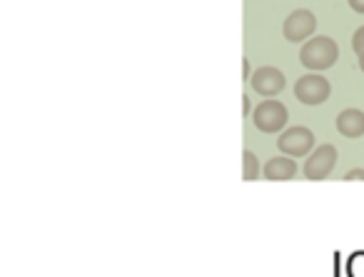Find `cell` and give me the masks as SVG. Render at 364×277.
I'll use <instances>...</instances> for the list:
<instances>
[{"label": "cell", "instance_id": "ba28073f", "mask_svg": "<svg viewBox=\"0 0 364 277\" xmlns=\"http://www.w3.org/2000/svg\"><path fill=\"white\" fill-rule=\"evenodd\" d=\"M299 172L297 160L287 155H277V157H269L262 167V175L264 180H272V182H284V180H294Z\"/></svg>", "mask_w": 364, "mask_h": 277}, {"label": "cell", "instance_id": "6da1fadb", "mask_svg": "<svg viewBox=\"0 0 364 277\" xmlns=\"http://www.w3.org/2000/svg\"><path fill=\"white\" fill-rule=\"evenodd\" d=\"M337 58H339V46L329 36H314L307 43H302V48H299V63L309 73L329 70L337 63Z\"/></svg>", "mask_w": 364, "mask_h": 277}, {"label": "cell", "instance_id": "52a82bcc", "mask_svg": "<svg viewBox=\"0 0 364 277\" xmlns=\"http://www.w3.org/2000/svg\"><path fill=\"white\" fill-rule=\"evenodd\" d=\"M314 31H317V18L312 11H304V8L289 13L282 26V36L289 43H307L309 38H314Z\"/></svg>", "mask_w": 364, "mask_h": 277}, {"label": "cell", "instance_id": "2e32d148", "mask_svg": "<svg viewBox=\"0 0 364 277\" xmlns=\"http://www.w3.org/2000/svg\"><path fill=\"white\" fill-rule=\"evenodd\" d=\"M242 70H245V80H250V78H252V68H250V61H245Z\"/></svg>", "mask_w": 364, "mask_h": 277}, {"label": "cell", "instance_id": "4fadbf2b", "mask_svg": "<svg viewBox=\"0 0 364 277\" xmlns=\"http://www.w3.org/2000/svg\"><path fill=\"white\" fill-rule=\"evenodd\" d=\"M344 180H347V182L364 180V170H362V167H354V170H347V172H344Z\"/></svg>", "mask_w": 364, "mask_h": 277}, {"label": "cell", "instance_id": "e0dca14e", "mask_svg": "<svg viewBox=\"0 0 364 277\" xmlns=\"http://www.w3.org/2000/svg\"><path fill=\"white\" fill-rule=\"evenodd\" d=\"M359 70L364 73V56H359Z\"/></svg>", "mask_w": 364, "mask_h": 277}, {"label": "cell", "instance_id": "9c48e42d", "mask_svg": "<svg viewBox=\"0 0 364 277\" xmlns=\"http://www.w3.org/2000/svg\"><path fill=\"white\" fill-rule=\"evenodd\" d=\"M337 132L349 140H357L364 135V113L359 108H347L337 115Z\"/></svg>", "mask_w": 364, "mask_h": 277}, {"label": "cell", "instance_id": "5b68a950", "mask_svg": "<svg viewBox=\"0 0 364 277\" xmlns=\"http://www.w3.org/2000/svg\"><path fill=\"white\" fill-rule=\"evenodd\" d=\"M337 147L324 142V145H317L307 157H304V165H302V175L307 180H324V177L332 175V170L337 167Z\"/></svg>", "mask_w": 364, "mask_h": 277}, {"label": "cell", "instance_id": "277c9868", "mask_svg": "<svg viewBox=\"0 0 364 277\" xmlns=\"http://www.w3.org/2000/svg\"><path fill=\"white\" fill-rule=\"evenodd\" d=\"M329 95H332V85L322 73H304L294 83V98L302 105H322L329 100Z\"/></svg>", "mask_w": 364, "mask_h": 277}, {"label": "cell", "instance_id": "3957f363", "mask_svg": "<svg viewBox=\"0 0 364 277\" xmlns=\"http://www.w3.org/2000/svg\"><path fill=\"white\" fill-rule=\"evenodd\" d=\"M277 147H279V152L287 157H307L309 152L317 147V140H314V132L309 130V127L292 125L279 132Z\"/></svg>", "mask_w": 364, "mask_h": 277}, {"label": "cell", "instance_id": "9a60e30c", "mask_svg": "<svg viewBox=\"0 0 364 277\" xmlns=\"http://www.w3.org/2000/svg\"><path fill=\"white\" fill-rule=\"evenodd\" d=\"M242 108H245V115H250V113L255 110V108H252V100H250L247 95H245V100H242Z\"/></svg>", "mask_w": 364, "mask_h": 277}, {"label": "cell", "instance_id": "8992f818", "mask_svg": "<svg viewBox=\"0 0 364 277\" xmlns=\"http://www.w3.org/2000/svg\"><path fill=\"white\" fill-rule=\"evenodd\" d=\"M284 85H287V78L274 66L257 68V70L252 73V78H250V88H252L259 98H264V100H267V98H277L279 93L284 90Z\"/></svg>", "mask_w": 364, "mask_h": 277}, {"label": "cell", "instance_id": "8fae6325", "mask_svg": "<svg viewBox=\"0 0 364 277\" xmlns=\"http://www.w3.org/2000/svg\"><path fill=\"white\" fill-rule=\"evenodd\" d=\"M347 277H364V252H354L347 260Z\"/></svg>", "mask_w": 364, "mask_h": 277}, {"label": "cell", "instance_id": "7c38bea8", "mask_svg": "<svg viewBox=\"0 0 364 277\" xmlns=\"http://www.w3.org/2000/svg\"><path fill=\"white\" fill-rule=\"evenodd\" d=\"M352 51L357 53V56H364V26L354 31V36H352Z\"/></svg>", "mask_w": 364, "mask_h": 277}, {"label": "cell", "instance_id": "30bf717a", "mask_svg": "<svg viewBox=\"0 0 364 277\" xmlns=\"http://www.w3.org/2000/svg\"><path fill=\"white\" fill-rule=\"evenodd\" d=\"M262 175V165H259L257 155H255L252 150H245L242 152V177L247 182L257 180V177Z\"/></svg>", "mask_w": 364, "mask_h": 277}, {"label": "cell", "instance_id": "5bb4252c", "mask_svg": "<svg viewBox=\"0 0 364 277\" xmlns=\"http://www.w3.org/2000/svg\"><path fill=\"white\" fill-rule=\"evenodd\" d=\"M349 8L359 16H364V0H349Z\"/></svg>", "mask_w": 364, "mask_h": 277}, {"label": "cell", "instance_id": "7a4b0ae2", "mask_svg": "<svg viewBox=\"0 0 364 277\" xmlns=\"http://www.w3.org/2000/svg\"><path fill=\"white\" fill-rule=\"evenodd\" d=\"M289 110L284 103H279L277 98H267V100L257 103L252 110V122L259 132H267V135H277L287 127Z\"/></svg>", "mask_w": 364, "mask_h": 277}]
</instances>
